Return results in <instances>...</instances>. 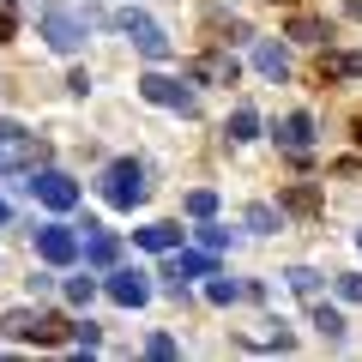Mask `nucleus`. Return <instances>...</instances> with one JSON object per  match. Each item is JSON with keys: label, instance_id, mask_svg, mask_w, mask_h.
Masks as SVG:
<instances>
[{"label": "nucleus", "instance_id": "nucleus-1", "mask_svg": "<svg viewBox=\"0 0 362 362\" xmlns=\"http://www.w3.org/2000/svg\"><path fill=\"white\" fill-rule=\"evenodd\" d=\"M42 37H49L54 54H78L85 37H90V18L73 13V6H49V13H42Z\"/></svg>", "mask_w": 362, "mask_h": 362}, {"label": "nucleus", "instance_id": "nucleus-2", "mask_svg": "<svg viewBox=\"0 0 362 362\" xmlns=\"http://www.w3.org/2000/svg\"><path fill=\"white\" fill-rule=\"evenodd\" d=\"M103 199H109V206H121V211H133L145 199V169L139 163H109L103 169Z\"/></svg>", "mask_w": 362, "mask_h": 362}, {"label": "nucleus", "instance_id": "nucleus-3", "mask_svg": "<svg viewBox=\"0 0 362 362\" xmlns=\"http://www.w3.org/2000/svg\"><path fill=\"white\" fill-rule=\"evenodd\" d=\"M139 97H145V103H157V109H181V115H194V109H199L194 90L181 85V78H163V73H145L139 78Z\"/></svg>", "mask_w": 362, "mask_h": 362}, {"label": "nucleus", "instance_id": "nucleus-4", "mask_svg": "<svg viewBox=\"0 0 362 362\" xmlns=\"http://www.w3.org/2000/svg\"><path fill=\"white\" fill-rule=\"evenodd\" d=\"M115 30L139 42V54H145V61H169V37H163V30H157L145 13H115Z\"/></svg>", "mask_w": 362, "mask_h": 362}, {"label": "nucleus", "instance_id": "nucleus-5", "mask_svg": "<svg viewBox=\"0 0 362 362\" xmlns=\"http://www.w3.org/2000/svg\"><path fill=\"white\" fill-rule=\"evenodd\" d=\"M30 194H37L49 211H73L78 206V181L61 175V169H42V175H30Z\"/></svg>", "mask_w": 362, "mask_h": 362}, {"label": "nucleus", "instance_id": "nucleus-6", "mask_svg": "<svg viewBox=\"0 0 362 362\" xmlns=\"http://www.w3.org/2000/svg\"><path fill=\"white\" fill-rule=\"evenodd\" d=\"M37 254L49 259V266H73L78 259V235L66 230V223H42L37 230Z\"/></svg>", "mask_w": 362, "mask_h": 362}, {"label": "nucleus", "instance_id": "nucleus-7", "mask_svg": "<svg viewBox=\"0 0 362 362\" xmlns=\"http://www.w3.org/2000/svg\"><path fill=\"white\" fill-rule=\"evenodd\" d=\"M42 145H30V133L18 121H0V163H37Z\"/></svg>", "mask_w": 362, "mask_h": 362}, {"label": "nucleus", "instance_id": "nucleus-8", "mask_svg": "<svg viewBox=\"0 0 362 362\" xmlns=\"http://www.w3.org/2000/svg\"><path fill=\"white\" fill-rule=\"evenodd\" d=\"M78 254H85V266H115V235L97 230V223H85V235H78Z\"/></svg>", "mask_w": 362, "mask_h": 362}, {"label": "nucleus", "instance_id": "nucleus-9", "mask_svg": "<svg viewBox=\"0 0 362 362\" xmlns=\"http://www.w3.org/2000/svg\"><path fill=\"white\" fill-rule=\"evenodd\" d=\"M187 78H199V85H235V61L230 54H199L187 66Z\"/></svg>", "mask_w": 362, "mask_h": 362}, {"label": "nucleus", "instance_id": "nucleus-10", "mask_svg": "<svg viewBox=\"0 0 362 362\" xmlns=\"http://www.w3.org/2000/svg\"><path fill=\"white\" fill-rule=\"evenodd\" d=\"M109 296H115L121 308H139V302L151 296V284H145V272H115V278H109Z\"/></svg>", "mask_w": 362, "mask_h": 362}, {"label": "nucleus", "instance_id": "nucleus-11", "mask_svg": "<svg viewBox=\"0 0 362 362\" xmlns=\"http://www.w3.org/2000/svg\"><path fill=\"white\" fill-rule=\"evenodd\" d=\"M211 272H218V259H211V254H175V259H169V284H187V278H211Z\"/></svg>", "mask_w": 362, "mask_h": 362}, {"label": "nucleus", "instance_id": "nucleus-12", "mask_svg": "<svg viewBox=\"0 0 362 362\" xmlns=\"http://www.w3.org/2000/svg\"><path fill=\"white\" fill-rule=\"evenodd\" d=\"M278 145H284V151H308L314 145V121L308 115H284L278 121Z\"/></svg>", "mask_w": 362, "mask_h": 362}, {"label": "nucleus", "instance_id": "nucleus-13", "mask_svg": "<svg viewBox=\"0 0 362 362\" xmlns=\"http://www.w3.org/2000/svg\"><path fill=\"white\" fill-rule=\"evenodd\" d=\"M254 66H259L266 78H284V73H290V54L278 49V42H254Z\"/></svg>", "mask_w": 362, "mask_h": 362}, {"label": "nucleus", "instance_id": "nucleus-14", "mask_svg": "<svg viewBox=\"0 0 362 362\" xmlns=\"http://www.w3.org/2000/svg\"><path fill=\"white\" fill-rule=\"evenodd\" d=\"M175 242H181L175 223H145V230H139V247H151V254H169Z\"/></svg>", "mask_w": 362, "mask_h": 362}, {"label": "nucleus", "instance_id": "nucleus-15", "mask_svg": "<svg viewBox=\"0 0 362 362\" xmlns=\"http://www.w3.org/2000/svg\"><path fill=\"white\" fill-rule=\"evenodd\" d=\"M320 78H362V54H326Z\"/></svg>", "mask_w": 362, "mask_h": 362}, {"label": "nucleus", "instance_id": "nucleus-16", "mask_svg": "<svg viewBox=\"0 0 362 362\" xmlns=\"http://www.w3.org/2000/svg\"><path fill=\"white\" fill-rule=\"evenodd\" d=\"M290 37H296V42H326V37H332V25H326V18H314V13H302L296 25H290Z\"/></svg>", "mask_w": 362, "mask_h": 362}, {"label": "nucleus", "instance_id": "nucleus-17", "mask_svg": "<svg viewBox=\"0 0 362 362\" xmlns=\"http://www.w3.org/2000/svg\"><path fill=\"white\" fill-rule=\"evenodd\" d=\"M314 326H320V332L332 338V344L344 338V314H338V308H326V302H314Z\"/></svg>", "mask_w": 362, "mask_h": 362}, {"label": "nucleus", "instance_id": "nucleus-18", "mask_svg": "<svg viewBox=\"0 0 362 362\" xmlns=\"http://www.w3.org/2000/svg\"><path fill=\"white\" fill-rule=\"evenodd\" d=\"M223 133H230V139H254V133H259V115H254V109H235Z\"/></svg>", "mask_w": 362, "mask_h": 362}, {"label": "nucleus", "instance_id": "nucleus-19", "mask_svg": "<svg viewBox=\"0 0 362 362\" xmlns=\"http://www.w3.org/2000/svg\"><path fill=\"white\" fill-rule=\"evenodd\" d=\"M6 338H37V314L13 308V314H6Z\"/></svg>", "mask_w": 362, "mask_h": 362}, {"label": "nucleus", "instance_id": "nucleus-20", "mask_svg": "<svg viewBox=\"0 0 362 362\" xmlns=\"http://www.w3.org/2000/svg\"><path fill=\"white\" fill-rule=\"evenodd\" d=\"M247 230H259V235H272V230H278V211H272V206H247Z\"/></svg>", "mask_w": 362, "mask_h": 362}, {"label": "nucleus", "instance_id": "nucleus-21", "mask_svg": "<svg viewBox=\"0 0 362 362\" xmlns=\"http://www.w3.org/2000/svg\"><path fill=\"white\" fill-rule=\"evenodd\" d=\"M290 290H296V296H320V272L296 266V272H290Z\"/></svg>", "mask_w": 362, "mask_h": 362}, {"label": "nucleus", "instance_id": "nucleus-22", "mask_svg": "<svg viewBox=\"0 0 362 362\" xmlns=\"http://www.w3.org/2000/svg\"><path fill=\"white\" fill-rule=\"evenodd\" d=\"M187 211H194V218H211V211H218V194H211V187H194V194H187Z\"/></svg>", "mask_w": 362, "mask_h": 362}, {"label": "nucleus", "instance_id": "nucleus-23", "mask_svg": "<svg viewBox=\"0 0 362 362\" xmlns=\"http://www.w3.org/2000/svg\"><path fill=\"white\" fill-rule=\"evenodd\" d=\"M206 296H211V302H235V296H242V284H230V278H218V272H211Z\"/></svg>", "mask_w": 362, "mask_h": 362}, {"label": "nucleus", "instance_id": "nucleus-24", "mask_svg": "<svg viewBox=\"0 0 362 362\" xmlns=\"http://www.w3.org/2000/svg\"><path fill=\"white\" fill-rule=\"evenodd\" d=\"M211 25H218V42H247V37H254L242 18H230V25H223V18H211Z\"/></svg>", "mask_w": 362, "mask_h": 362}, {"label": "nucleus", "instance_id": "nucleus-25", "mask_svg": "<svg viewBox=\"0 0 362 362\" xmlns=\"http://www.w3.org/2000/svg\"><path fill=\"white\" fill-rule=\"evenodd\" d=\"M66 296H73V302H90V296H97V284H90V278H66Z\"/></svg>", "mask_w": 362, "mask_h": 362}, {"label": "nucleus", "instance_id": "nucleus-26", "mask_svg": "<svg viewBox=\"0 0 362 362\" xmlns=\"http://www.w3.org/2000/svg\"><path fill=\"white\" fill-rule=\"evenodd\" d=\"M338 296H344V302H362V278H356V272H344V278H338Z\"/></svg>", "mask_w": 362, "mask_h": 362}, {"label": "nucleus", "instance_id": "nucleus-27", "mask_svg": "<svg viewBox=\"0 0 362 362\" xmlns=\"http://www.w3.org/2000/svg\"><path fill=\"white\" fill-rule=\"evenodd\" d=\"M199 242H206V247H223V242H230V230H223V223H206V230H199Z\"/></svg>", "mask_w": 362, "mask_h": 362}, {"label": "nucleus", "instance_id": "nucleus-28", "mask_svg": "<svg viewBox=\"0 0 362 362\" xmlns=\"http://www.w3.org/2000/svg\"><path fill=\"white\" fill-rule=\"evenodd\" d=\"M73 344H85V350H97V326H90V320H78V326H73Z\"/></svg>", "mask_w": 362, "mask_h": 362}, {"label": "nucleus", "instance_id": "nucleus-29", "mask_svg": "<svg viewBox=\"0 0 362 362\" xmlns=\"http://www.w3.org/2000/svg\"><path fill=\"white\" fill-rule=\"evenodd\" d=\"M13 30H18L13 25V0H0V42H13Z\"/></svg>", "mask_w": 362, "mask_h": 362}, {"label": "nucleus", "instance_id": "nucleus-30", "mask_svg": "<svg viewBox=\"0 0 362 362\" xmlns=\"http://www.w3.org/2000/svg\"><path fill=\"white\" fill-rule=\"evenodd\" d=\"M284 206H296V211H314V187H296V194H290Z\"/></svg>", "mask_w": 362, "mask_h": 362}, {"label": "nucleus", "instance_id": "nucleus-31", "mask_svg": "<svg viewBox=\"0 0 362 362\" xmlns=\"http://www.w3.org/2000/svg\"><path fill=\"white\" fill-rule=\"evenodd\" d=\"M0 223H6V199H0Z\"/></svg>", "mask_w": 362, "mask_h": 362}, {"label": "nucleus", "instance_id": "nucleus-32", "mask_svg": "<svg viewBox=\"0 0 362 362\" xmlns=\"http://www.w3.org/2000/svg\"><path fill=\"white\" fill-rule=\"evenodd\" d=\"M356 247H362V235H356Z\"/></svg>", "mask_w": 362, "mask_h": 362}]
</instances>
